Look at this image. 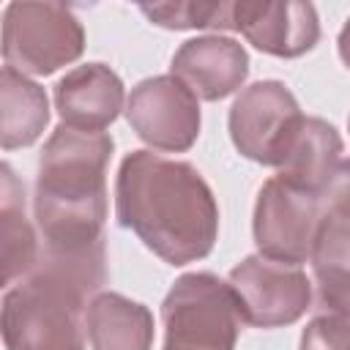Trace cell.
<instances>
[{"label":"cell","instance_id":"6da1fadb","mask_svg":"<svg viewBox=\"0 0 350 350\" xmlns=\"http://www.w3.org/2000/svg\"><path fill=\"white\" fill-rule=\"evenodd\" d=\"M115 219L167 265L208 257L219 238V205L189 161L153 150L123 156L115 178Z\"/></svg>","mask_w":350,"mask_h":350},{"label":"cell","instance_id":"7a4b0ae2","mask_svg":"<svg viewBox=\"0 0 350 350\" xmlns=\"http://www.w3.org/2000/svg\"><path fill=\"white\" fill-rule=\"evenodd\" d=\"M107 282V243L38 252L33 271L3 295L5 350H85V314Z\"/></svg>","mask_w":350,"mask_h":350},{"label":"cell","instance_id":"3957f363","mask_svg":"<svg viewBox=\"0 0 350 350\" xmlns=\"http://www.w3.org/2000/svg\"><path fill=\"white\" fill-rule=\"evenodd\" d=\"M107 131H79L60 123L38 156L33 219L44 249L82 252L104 241L107 167L112 159Z\"/></svg>","mask_w":350,"mask_h":350},{"label":"cell","instance_id":"277c9868","mask_svg":"<svg viewBox=\"0 0 350 350\" xmlns=\"http://www.w3.org/2000/svg\"><path fill=\"white\" fill-rule=\"evenodd\" d=\"M161 350H235L241 314L227 282L211 271L175 279L161 301Z\"/></svg>","mask_w":350,"mask_h":350},{"label":"cell","instance_id":"5b68a950","mask_svg":"<svg viewBox=\"0 0 350 350\" xmlns=\"http://www.w3.org/2000/svg\"><path fill=\"white\" fill-rule=\"evenodd\" d=\"M85 52V30L63 3L16 0L3 11V60L19 74L46 77Z\"/></svg>","mask_w":350,"mask_h":350},{"label":"cell","instance_id":"8992f818","mask_svg":"<svg viewBox=\"0 0 350 350\" xmlns=\"http://www.w3.org/2000/svg\"><path fill=\"white\" fill-rule=\"evenodd\" d=\"M304 118L306 115L284 82L260 79L238 93L230 107L227 129L241 156L279 170Z\"/></svg>","mask_w":350,"mask_h":350},{"label":"cell","instance_id":"52a82bcc","mask_svg":"<svg viewBox=\"0 0 350 350\" xmlns=\"http://www.w3.org/2000/svg\"><path fill=\"white\" fill-rule=\"evenodd\" d=\"M323 216L325 213L317 194L301 191L276 175L268 178L257 191L252 219L257 254L290 265L312 260Z\"/></svg>","mask_w":350,"mask_h":350},{"label":"cell","instance_id":"ba28073f","mask_svg":"<svg viewBox=\"0 0 350 350\" xmlns=\"http://www.w3.org/2000/svg\"><path fill=\"white\" fill-rule=\"evenodd\" d=\"M227 284L241 320L254 328L293 325L312 309V282L301 265L249 254L230 271Z\"/></svg>","mask_w":350,"mask_h":350},{"label":"cell","instance_id":"9c48e42d","mask_svg":"<svg viewBox=\"0 0 350 350\" xmlns=\"http://www.w3.org/2000/svg\"><path fill=\"white\" fill-rule=\"evenodd\" d=\"M123 112L131 131L153 150L183 153L200 137V101L172 74L137 82Z\"/></svg>","mask_w":350,"mask_h":350},{"label":"cell","instance_id":"30bf717a","mask_svg":"<svg viewBox=\"0 0 350 350\" xmlns=\"http://www.w3.org/2000/svg\"><path fill=\"white\" fill-rule=\"evenodd\" d=\"M235 30L271 57H301L320 41V19L312 3L298 0H241L232 3Z\"/></svg>","mask_w":350,"mask_h":350},{"label":"cell","instance_id":"8fae6325","mask_svg":"<svg viewBox=\"0 0 350 350\" xmlns=\"http://www.w3.org/2000/svg\"><path fill=\"white\" fill-rule=\"evenodd\" d=\"M172 77H178L197 98L221 101L232 96L249 77V55L243 44L227 36H197L183 41L172 55Z\"/></svg>","mask_w":350,"mask_h":350},{"label":"cell","instance_id":"7c38bea8","mask_svg":"<svg viewBox=\"0 0 350 350\" xmlns=\"http://www.w3.org/2000/svg\"><path fill=\"white\" fill-rule=\"evenodd\" d=\"M123 101V82L104 63L77 66L55 85V109L60 123L79 131H104L120 115Z\"/></svg>","mask_w":350,"mask_h":350},{"label":"cell","instance_id":"4fadbf2b","mask_svg":"<svg viewBox=\"0 0 350 350\" xmlns=\"http://www.w3.org/2000/svg\"><path fill=\"white\" fill-rule=\"evenodd\" d=\"M339 161H342L339 131L323 118H304L279 164L276 178H282L284 183L301 191L320 197Z\"/></svg>","mask_w":350,"mask_h":350},{"label":"cell","instance_id":"5bb4252c","mask_svg":"<svg viewBox=\"0 0 350 350\" xmlns=\"http://www.w3.org/2000/svg\"><path fill=\"white\" fill-rule=\"evenodd\" d=\"M90 350H150L153 314L145 304L120 293H98L85 314Z\"/></svg>","mask_w":350,"mask_h":350},{"label":"cell","instance_id":"9a60e30c","mask_svg":"<svg viewBox=\"0 0 350 350\" xmlns=\"http://www.w3.org/2000/svg\"><path fill=\"white\" fill-rule=\"evenodd\" d=\"M0 241H3V284L25 279L38 262V235L25 216V183L8 161L0 164Z\"/></svg>","mask_w":350,"mask_h":350},{"label":"cell","instance_id":"2e32d148","mask_svg":"<svg viewBox=\"0 0 350 350\" xmlns=\"http://www.w3.org/2000/svg\"><path fill=\"white\" fill-rule=\"evenodd\" d=\"M49 123V101L38 82L3 66L0 71V145L3 150L33 145Z\"/></svg>","mask_w":350,"mask_h":350},{"label":"cell","instance_id":"e0dca14e","mask_svg":"<svg viewBox=\"0 0 350 350\" xmlns=\"http://www.w3.org/2000/svg\"><path fill=\"white\" fill-rule=\"evenodd\" d=\"M317 312L350 317V224L323 216L312 252Z\"/></svg>","mask_w":350,"mask_h":350},{"label":"cell","instance_id":"ac0fdd59","mask_svg":"<svg viewBox=\"0 0 350 350\" xmlns=\"http://www.w3.org/2000/svg\"><path fill=\"white\" fill-rule=\"evenodd\" d=\"M139 11L159 27L167 30H235L232 3H202V0H178V3H142Z\"/></svg>","mask_w":350,"mask_h":350},{"label":"cell","instance_id":"d6986e66","mask_svg":"<svg viewBox=\"0 0 350 350\" xmlns=\"http://www.w3.org/2000/svg\"><path fill=\"white\" fill-rule=\"evenodd\" d=\"M301 350H350V317L317 312L301 331Z\"/></svg>","mask_w":350,"mask_h":350},{"label":"cell","instance_id":"ffe728a7","mask_svg":"<svg viewBox=\"0 0 350 350\" xmlns=\"http://www.w3.org/2000/svg\"><path fill=\"white\" fill-rule=\"evenodd\" d=\"M323 213L334 221L350 224V159H342L328 180V186L320 194Z\"/></svg>","mask_w":350,"mask_h":350},{"label":"cell","instance_id":"44dd1931","mask_svg":"<svg viewBox=\"0 0 350 350\" xmlns=\"http://www.w3.org/2000/svg\"><path fill=\"white\" fill-rule=\"evenodd\" d=\"M336 49H339V57H342V63L350 68V16H347V22L342 25V30H339V38H336Z\"/></svg>","mask_w":350,"mask_h":350},{"label":"cell","instance_id":"7402d4cb","mask_svg":"<svg viewBox=\"0 0 350 350\" xmlns=\"http://www.w3.org/2000/svg\"><path fill=\"white\" fill-rule=\"evenodd\" d=\"M347 129H350V118H347Z\"/></svg>","mask_w":350,"mask_h":350}]
</instances>
